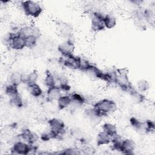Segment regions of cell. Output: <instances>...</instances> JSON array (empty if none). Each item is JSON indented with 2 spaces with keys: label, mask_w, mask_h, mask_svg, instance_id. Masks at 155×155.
<instances>
[{
  "label": "cell",
  "mask_w": 155,
  "mask_h": 155,
  "mask_svg": "<svg viewBox=\"0 0 155 155\" xmlns=\"http://www.w3.org/2000/svg\"><path fill=\"white\" fill-rule=\"evenodd\" d=\"M81 58L73 54L68 56H62L61 59V64L70 69L79 70Z\"/></svg>",
  "instance_id": "7"
},
{
  "label": "cell",
  "mask_w": 155,
  "mask_h": 155,
  "mask_svg": "<svg viewBox=\"0 0 155 155\" xmlns=\"http://www.w3.org/2000/svg\"><path fill=\"white\" fill-rule=\"evenodd\" d=\"M133 100L136 102H142L144 100V96L139 92L136 91L134 88L129 92Z\"/></svg>",
  "instance_id": "28"
},
{
  "label": "cell",
  "mask_w": 155,
  "mask_h": 155,
  "mask_svg": "<svg viewBox=\"0 0 155 155\" xmlns=\"http://www.w3.org/2000/svg\"><path fill=\"white\" fill-rule=\"evenodd\" d=\"M8 46L16 50H20L26 47L25 36L19 32L16 33H12V36Z\"/></svg>",
  "instance_id": "5"
},
{
  "label": "cell",
  "mask_w": 155,
  "mask_h": 155,
  "mask_svg": "<svg viewBox=\"0 0 155 155\" xmlns=\"http://www.w3.org/2000/svg\"><path fill=\"white\" fill-rule=\"evenodd\" d=\"M38 78V74L36 71H33L28 74H23L22 83H25L27 85L36 83Z\"/></svg>",
  "instance_id": "18"
},
{
  "label": "cell",
  "mask_w": 155,
  "mask_h": 155,
  "mask_svg": "<svg viewBox=\"0 0 155 155\" xmlns=\"http://www.w3.org/2000/svg\"><path fill=\"white\" fill-rule=\"evenodd\" d=\"M10 103L16 107H21L23 105V101L19 94L11 97L10 98Z\"/></svg>",
  "instance_id": "27"
},
{
  "label": "cell",
  "mask_w": 155,
  "mask_h": 155,
  "mask_svg": "<svg viewBox=\"0 0 155 155\" xmlns=\"http://www.w3.org/2000/svg\"><path fill=\"white\" fill-rule=\"evenodd\" d=\"M136 147L134 141L130 139L123 140L121 142L120 151L127 154H131L133 153Z\"/></svg>",
  "instance_id": "10"
},
{
  "label": "cell",
  "mask_w": 155,
  "mask_h": 155,
  "mask_svg": "<svg viewBox=\"0 0 155 155\" xmlns=\"http://www.w3.org/2000/svg\"><path fill=\"white\" fill-rule=\"evenodd\" d=\"M116 19L111 15H105L104 23L105 27L108 29L114 28L116 25Z\"/></svg>",
  "instance_id": "22"
},
{
  "label": "cell",
  "mask_w": 155,
  "mask_h": 155,
  "mask_svg": "<svg viewBox=\"0 0 155 155\" xmlns=\"http://www.w3.org/2000/svg\"><path fill=\"white\" fill-rule=\"evenodd\" d=\"M81 153L80 150L76 148H66L61 153V154H78Z\"/></svg>",
  "instance_id": "30"
},
{
  "label": "cell",
  "mask_w": 155,
  "mask_h": 155,
  "mask_svg": "<svg viewBox=\"0 0 155 155\" xmlns=\"http://www.w3.org/2000/svg\"><path fill=\"white\" fill-rule=\"evenodd\" d=\"M104 15L100 12H94L91 19V26L93 30L99 31L103 30L105 27L104 23Z\"/></svg>",
  "instance_id": "6"
},
{
  "label": "cell",
  "mask_w": 155,
  "mask_h": 155,
  "mask_svg": "<svg viewBox=\"0 0 155 155\" xmlns=\"http://www.w3.org/2000/svg\"><path fill=\"white\" fill-rule=\"evenodd\" d=\"M27 87H28V90L29 93L33 97H40L42 94V90L41 88L36 83L28 84L27 85Z\"/></svg>",
  "instance_id": "17"
},
{
  "label": "cell",
  "mask_w": 155,
  "mask_h": 155,
  "mask_svg": "<svg viewBox=\"0 0 155 155\" xmlns=\"http://www.w3.org/2000/svg\"><path fill=\"white\" fill-rule=\"evenodd\" d=\"M33 150H36V147L33 146V145L29 144L21 140L15 142L11 148L12 153L19 154H27Z\"/></svg>",
  "instance_id": "4"
},
{
  "label": "cell",
  "mask_w": 155,
  "mask_h": 155,
  "mask_svg": "<svg viewBox=\"0 0 155 155\" xmlns=\"http://www.w3.org/2000/svg\"><path fill=\"white\" fill-rule=\"evenodd\" d=\"M50 129L55 132L58 135V139L65 133V124L64 122L58 118H52L47 121Z\"/></svg>",
  "instance_id": "8"
},
{
  "label": "cell",
  "mask_w": 155,
  "mask_h": 155,
  "mask_svg": "<svg viewBox=\"0 0 155 155\" xmlns=\"http://www.w3.org/2000/svg\"><path fill=\"white\" fill-rule=\"evenodd\" d=\"M21 6L25 14L33 18L38 17L42 12V7L36 2L25 1L22 2Z\"/></svg>",
  "instance_id": "3"
},
{
  "label": "cell",
  "mask_w": 155,
  "mask_h": 155,
  "mask_svg": "<svg viewBox=\"0 0 155 155\" xmlns=\"http://www.w3.org/2000/svg\"><path fill=\"white\" fill-rule=\"evenodd\" d=\"M111 139H112L111 137H110L106 133L102 131L100 132L97 136V139H96L97 145L98 146L107 145L111 142Z\"/></svg>",
  "instance_id": "16"
},
{
  "label": "cell",
  "mask_w": 155,
  "mask_h": 155,
  "mask_svg": "<svg viewBox=\"0 0 155 155\" xmlns=\"http://www.w3.org/2000/svg\"><path fill=\"white\" fill-rule=\"evenodd\" d=\"M38 38L33 35H27L25 36V41L26 47L29 48H34L36 45Z\"/></svg>",
  "instance_id": "24"
},
{
  "label": "cell",
  "mask_w": 155,
  "mask_h": 155,
  "mask_svg": "<svg viewBox=\"0 0 155 155\" xmlns=\"http://www.w3.org/2000/svg\"><path fill=\"white\" fill-rule=\"evenodd\" d=\"M20 136L25 142L31 145L35 143L39 139L38 136L35 133L31 131L28 129L24 130Z\"/></svg>",
  "instance_id": "12"
},
{
  "label": "cell",
  "mask_w": 155,
  "mask_h": 155,
  "mask_svg": "<svg viewBox=\"0 0 155 155\" xmlns=\"http://www.w3.org/2000/svg\"><path fill=\"white\" fill-rule=\"evenodd\" d=\"M114 83L124 91L130 92L133 88L128 77L127 70L125 68H119L116 70Z\"/></svg>",
  "instance_id": "1"
},
{
  "label": "cell",
  "mask_w": 155,
  "mask_h": 155,
  "mask_svg": "<svg viewBox=\"0 0 155 155\" xmlns=\"http://www.w3.org/2000/svg\"><path fill=\"white\" fill-rule=\"evenodd\" d=\"M93 107L99 112L101 116H107L117 110V104L112 100L104 99L94 104Z\"/></svg>",
  "instance_id": "2"
},
{
  "label": "cell",
  "mask_w": 155,
  "mask_h": 155,
  "mask_svg": "<svg viewBox=\"0 0 155 155\" xmlns=\"http://www.w3.org/2000/svg\"><path fill=\"white\" fill-rule=\"evenodd\" d=\"M61 90L58 85L48 88L47 91V99L49 102L58 101V99L62 96Z\"/></svg>",
  "instance_id": "11"
},
{
  "label": "cell",
  "mask_w": 155,
  "mask_h": 155,
  "mask_svg": "<svg viewBox=\"0 0 155 155\" xmlns=\"http://www.w3.org/2000/svg\"><path fill=\"white\" fill-rule=\"evenodd\" d=\"M58 29L60 35L64 38H68L73 33V28L67 23L61 24Z\"/></svg>",
  "instance_id": "15"
},
{
  "label": "cell",
  "mask_w": 155,
  "mask_h": 155,
  "mask_svg": "<svg viewBox=\"0 0 155 155\" xmlns=\"http://www.w3.org/2000/svg\"><path fill=\"white\" fill-rule=\"evenodd\" d=\"M41 139L43 141H48L52 139H58L57 134L51 129L43 132L41 135Z\"/></svg>",
  "instance_id": "25"
},
{
  "label": "cell",
  "mask_w": 155,
  "mask_h": 155,
  "mask_svg": "<svg viewBox=\"0 0 155 155\" xmlns=\"http://www.w3.org/2000/svg\"><path fill=\"white\" fill-rule=\"evenodd\" d=\"M58 107L60 110L65 109L70 107L71 104V97L70 95L61 96L58 99Z\"/></svg>",
  "instance_id": "19"
},
{
  "label": "cell",
  "mask_w": 155,
  "mask_h": 155,
  "mask_svg": "<svg viewBox=\"0 0 155 155\" xmlns=\"http://www.w3.org/2000/svg\"><path fill=\"white\" fill-rule=\"evenodd\" d=\"M74 48L75 47L73 42L68 39L58 45V50L62 56H68L73 54L74 51Z\"/></svg>",
  "instance_id": "9"
},
{
  "label": "cell",
  "mask_w": 155,
  "mask_h": 155,
  "mask_svg": "<svg viewBox=\"0 0 155 155\" xmlns=\"http://www.w3.org/2000/svg\"><path fill=\"white\" fill-rule=\"evenodd\" d=\"M56 76L53 74H52L50 71H47L46 73L45 78L44 81L45 85L47 86L48 88H50L54 85H56Z\"/></svg>",
  "instance_id": "23"
},
{
  "label": "cell",
  "mask_w": 155,
  "mask_h": 155,
  "mask_svg": "<svg viewBox=\"0 0 155 155\" xmlns=\"http://www.w3.org/2000/svg\"><path fill=\"white\" fill-rule=\"evenodd\" d=\"M23 74L18 71L12 73L9 78V81L10 84H13L18 86L20 84L22 83Z\"/></svg>",
  "instance_id": "20"
},
{
  "label": "cell",
  "mask_w": 155,
  "mask_h": 155,
  "mask_svg": "<svg viewBox=\"0 0 155 155\" xmlns=\"http://www.w3.org/2000/svg\"><path fill=\"white\" fill-rule=\"evenodd\" d=\"M102 130L111 137H113L117 135V128L112 124H104L102 126Z\"/></svg>",
  "instance_id": "21"
},
{
  "label": "cell",
  "mask_w": 155,
  "mask_h": 155,
  "mask_svg": "<svg viewBox=\"0 0 155 155\" xmlns=\"http://www.w3.org/2000/svg\"><path fill=\"white\" fill-rule=\"evenodd\" d=\"M137 87L139 92H144L149 89L150 84L145 79H141L137 82Z\"/></svg>",
  "instance_id": "29"
},
{
  "label": "cell",
  "mask_w": 155,
  "mask_h": 155,
  "mask_svg": "<svg viewBox=\"0 0 155 155\" xmlns=\"http://www.w3.org/2000/svg\"><path fill=\"white\" fill-rule=\"evenodd\" d=\"M5 93L10 97L19 94V91H18V86L13 85V84H10L5 87Z\"/></svg>",
  "instance_id": "26"
},
{
  "label": "cell",
  "mask_w": 155,
  "mask_h": 155,
  "mask_svg": "<svg viewBox=\"0 0 155 155\" xmlns=\"http://www.w3.org/2000/svg\"><path fill=\"white\" fill-rule=\"evenodd\" d=\"M71 97V104L70 105L74 108H78L81 107L85 103V97L81 94L77 93H73L70 94Z\"/></svg>",
  "instance_id": "14"
},
{
  "label": "cell",
  "mask_w": 155,
  "mask_h": 155,
  "mask_svg": "<svg viewBox=\"0 0 155 155\" xmlns=\"http://www.w3.org/2000/svg\"><path fill=\"white\" fill-rule=\"evenodd\" d=\"M130 124L132 127L140 133H147L150 132L148 129L146 122H140L136 118L133 117L130 119Z\"/></svg>",
  "instance_id": "13"
}]
</instances>
